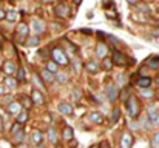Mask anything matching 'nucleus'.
<instances>
[{"label":"nucleus","instance_id":"nucleus-13","mask_svg":"<svg viewBox=\"0 0 159 148\" xmlns=\"http://www.w3.org/2000/svg\"><path fill=\"white\" fill-rule=\"evenodd\" d=\"M31 97H33V102H34L36 105H42V103H43V96H42L37 90H34V91L31 93Z\"/></svg>","mask_w":159,"mask_h":148},{"label":"nucleus","instance_id":"nucleus-30","mask_svg":"<svg viewBox=\"0 0 159 148\" xmlns=\"http://www.w3.org/2000/svg\"><path fill=\"white\" fill-rule=\"evenodd\" d=\"M16 17H17L16 11H8V14H6V19H8L9 22H14V20H16Z\"/></svg>","mask_w":159,"mask_h":148},{"label":"nucleus","instance_id":"nucleus-38","mask_svg":"<svg viewBox=\"0 0 159 148\" xmlns=\"http://www.w3.org/2000/svg\"><path fill=\"white\" fill-rule=\"evenodd\" d=\"M79 70H80V63H79V60H74V71L79 73Z\"/></svg>","mask_w":159,"mask_h":148},{"label":"nucleus","instance_id":"nucleus-37","mask_svg":"<svg viewBox=\"0 0 159 148\" xmlns=\"http://www.w3.org/2000/svg\"><path fill=\"white\" fill-rule=\"evenodd\" d=\"M111 62H113V60H108V59L104 60V68H105V70H110V68H111V65H113Z\"/></svg>","mask_w":159,"mask_h":148},{"label":"nucleus","instance_id":"nucleus-3","mask_svg":"<svg viewBox=\"0 0 159 148\" xmlns=\"http://www.w3.org/2000/svg\"><path fill=\"white\" fill-rule=\"evenodd\" d=\"M107 97L110 102H114L116 99L119 97V88L117 85H108L107 87Z\"/></svg>","mask_w":159,"mask_h":148},{"label":"nucleus","instance_id":"nucleus-39","mask_svg":"<svg viewBox=\"0 0 159 148\" xmlns=\"http://www.w3.org/2000/svg\"><path fill=\"white\" fill-rule=\"evenodd\" d=\"M127 96H128V91H127V90H124V91H122V94H120V99H124V100H125Z\"/></svg>","mask_w":159,"mask_h":148},{"label":"nucleus","instance_id":"nucleus-6","mask_svg":"<svg viewBox=\"0 0 159 148\" xmlns=\"http://www.w3.org/2000/svg\"><path fill=\"white\" fill-rule=\"evenodd\" d=\"M57 111H59L60 114H63V116H71V114H73V108H71V105H70V103H65V102L59 103Z\"/></svg>","mask_w":159,"mask_h":148},{"label":"nucleus","instance_id":"nucleus-1","mask_svg":"<svg viewBox=\"0 0 159 148\" xmlns=\"http://www.w3.org/2000/svg\"><path fill=\"white\" fill-rule=\"evenodd\" d=\"M127 111L130 117H136L139 114V102L136 100V97H130L127 100Z\"/></svg>","mask_w":159,"mask_h":148},{"label":"nucleus","instance_id":"nucleus-18","mask_svg":"<svg viewBox=\"0 0 159 148\" xmlns=\"http://www.w3.org/2000/svg\"><path fill=\"white\" fill-rule=\"evenodd\" d=\"M3 83H5V85H6V87H8L9 90H14V88H16V85H17V80L8 76V77H5V80H3Z\"/></svg>","mask_w":159,"mask_h":148},{"label":"nucleus","instance_id":"nucleus-7","mask_svg":"<svg viewBox=\"0 0 159 148\" xmlns=\"http://www.w3.org/2000/svg\"><path fill=\"white\" fill-rule=\"evenodd\" d=\"M133 147V136L130 133H125L120 139V148H131Z\"/></svg>","mask_w":159,"mask_h":148},{"label":"nucleus","instance_id":"nucleus-46","mask_svg":"<svg viewBox=\"0 0 159 148\" xmlns=\"http://www.w3.org/2000/svg\"><path fill=\"white\" fill-rule=\"evenodd\" d=\"M74 2H76V3H77V5H79V3H80V2H82V0H74Z\"/></svg>","mask_w":159,"mask_h":148},{"label":"nucleus","instance_id":"nucleus-36","mask_svg":"<svg viewBox=\"0 0 159 148\" xmlns=\"http://www.w3.org/2000/svg\"><path fill=\"white\" fill-rule=\"evenodd\" d=\"M57 80H59V83H65L66 82V76L62 74V73H57Z\"/></svg>","mask_w":159,"mask_h":148},{"label":"nucleus","instance_id":"nucleus-19","mask_svg":"<svg viewBox=\"0 0 159 148\" xmlns=\"http://www.w3.org/2000/svg\"><path fill=\"white\" fill-rule=\"evenodd\" d=\"M33 29L36 33H43L45 31V26H43V22H39V20H34L33 22Z\"/></svg>","mask_w":159,"mask_h":148},{"label":"nucleus","instance_id":"nucleus-24","mask_svg":"<svg viewBox=\"0 0 159 148\" xmlns=\"http://www.w3.org/2000/svg\"><path fill=\"white\" fill-rule=\"evenodd\" d=\"M23 136H25V133H23V130H20L17 134H14V136H12V139H14V142H16V144H20V142L23 141Z\"/></svg>","mask_w":159,"mask_h":148},{"label":"nucleus","instance_id":"nucleus-14","mask_svg":"<svg viewBox=\"0 0 159 148\" xmlns=\"http://www.w3.org/2000/svg\"><path fill=\"white\" fill-rule=\"evenodd\" d=\"M40 76H42V79H43L47 83H53V82H54V74H53V73H50L48 70L42 71V73H40Z\"/></svg>","mask_w":159,"mask_h":148},{"label":"nucleus","instance_id":"nucleus-11","mask_svg":"<svg viewBox=\"0 0 159 148\" xmlns=\"http://www.w3.org/2000/svg\"><path fill=\"white\" fill-rule=\"evenodd\" d=\"M147 66L152 70H158L159 68V56H152L147 59Z\"/></svg>","mask_w":159,"mask_h":148},{"label":"nucleus","instance_id":"nucleus-29","mask_svg":"<svg viewBox=\"0 0 159 148\" xmlns=\"http://www.w3.org/2000/svg\"><path fill=\"white\" fill-rule=\"evenodd\" d=\"M152 147L153 148H159V133H156L152 139Z\"/></svg>","mask_w":159,"mask_h":148},{"label":"nucleus","instance_id":"nucleus-25","mask_svg":"<svg viewBox=\"0 0 159 148\" xmlns=\"http://www.w3.org/2000/svg\"><path fill=\"white\" fill-rule=\"evenodd\" d=\"M57 68H59V65L56 62H48V65H47V70L50 73H57Z\"/></svg>","mask_w":159,"mask_h":148},{"label":"nucleus","instance_id":"nucleus-15","mask_svg":"<svg viewBox=\"0 0 159 148\" xmlns=\"http://www.w3.org/2000/svg\"><path fill=\"white\" fill-rule=\"evenodd\" d=\"M107 45L104 43H98V47H96V56L98 57H105L107 56Z\"/></svg>","mask_w":159,"mask_h":148},{"label":"nucleus","instance_id":"nucleus-43","mask_svg":"<svg viewBox=\"0 0 159 148\" xmlns=\"http://www.w3.org/2000/svg\"><path fill=\"white\" fill-rule=\"evenodd\" d=\"M3 93H5V88H3V87H0V96H3Z\"/></svg>","mask_w":159,"mask_h":148},{"label":"nucleus","instance_id":"nucleus-47","mask_svg":"<svg viewBox=\"0 0 159 148\" xmlns=\"http://www.w3.org/2000/svg\"><path fill=\"white\" fill-rule=\"evenodd\" d=\"M37 148H45L43 145H37Z\"/></svg>","mask_w":159,"mask_h":148},{"label":"nucleus","instance_id":"nucleus-48","mask_svg":"<svg viewBox=\"0 0 159 148\" xmlns=\"http://www.w3.org/2000/svg\"><path fill=\"white\" fill-rule=\"evenodd\" d=\"M0 130H2V117H0Z\"/></svg>","mask_w":159,"mask_h":148},{"label":"nucleus","instance_id":"nucleus-17","mask_svg":"<svg viewBox=\"0 0 159 148\" xmlns=\"http://www.w3.org/2000/svg\"><path fill=\"white\" fill-rule=\"evenodd\" d=\"M85 68H87V71H88V73H91V74H94V73H98V71H99V65H98L96 62H88Z\"/></svg>","mask_w":159,"mask_h":148},{"label":"nucleus","instance_id":"nucleus-20","mask_svg":"<svg viewBox=\"0 0 159 148\" xmlns=\"http://www.w3.org/2000/svg\"><path fill=\"white\" fill-rule=\"evenodd\" d=\"M42 141H43V134L40 131H34L33 133V142L37 144V145H42Z\"/></svg>","mask_w":159,"mask_h":148},{"label":"nucleus","instance_id":"nucleus-28","mask_svg":"<svg viewBox=\"0 0 159 148\" xmlns=\"http://www.w3.org/2000/svg\"><path fill=\"white\" fill-rule=\"evenodd\" d=\"M141 97H144V99L153 97V91H150V90H142V91H141Z\"/></svg>","mask_w":159,"mask_h":148},{"label":"nucleus","instance_id":"nucleus-35","mask_svg":"<svg viewBox=\"0 0 159 148\" xmlns=\"http://www.w3.org/2000/svg\"><path fill=\"white\" fill-rule=\"evenodd\" d=\"M17 79H19V80H23V79H25V71H23V68H19V70H17Z\"/></svg>","mask_w":159,"mask_h":148},{"label":"nucleus","instance_id":"nucleus-8","mask_svg":"<svg viewBox=\"0 0 159 148\" xmlns=\"http://www.w3.org/2000/svg\"><path fill=\"white\" fill-rule=\"evenodd\" d=\"M8 111H9V114H12V116H19L23 110H22V105H20L19 102H11L9 106H8Z\"/></svg>","mask_w":159,"mask_h":148},{"label":"nucleus","instance_id":"nucleus-49","mask_svg":"<svg viewBox=\"0 0 159 148\" xmlns=\"http://www.w3.org/2000/svg\"><path fill=\"white\" fill-rule=\"evenodd\" d=\"M43 2H51V0H43Z\"/></svg>","mask_w":159,"mask_h":148},{"label":"nucleus","instance_id":"nucleus-26","mask_svg":"<svg viewBox=\"0 0 159 148\" xmlns=\"http://www.w3.org/2000/svg\"><path fill=\"white\" fill-rule=\"evenodd\" d=\"M19 34H20V37L28 36V25H20L19 26Z\"/></svg>","mask_w":159,"mask_h":148},{"label":"nucleus","instance_id":"nucleus-31","mask_svg":"<svg viewBox=\"0 0 159 148\" xmlns=\"http://www.w3.org/2000/svg\"><path fill=\"white\" fill-rule=\"evenodd\" d=\"M119 114H120L119 110H114V111H113V114H111V122H113V123H116V122L119 120Z\"/></svg>","mask_w":159,"mask_h":148},{"label":"nucleus","instance_id":"nucleus-21","mask_svg":"<svg viewBox=\"0 0 159 148\" xmlns=\"http://www.w3.org/2000/svg\"><path fill=\"white\" fill-rule=\"evenodd\" d=\"M73 134L74 133H73V128L71 127H65L63 128V139L65 141H71L73 139Z\"/></svg>","mask_w":159,"mask_h":148},{"label":"nucleus","instance_id":"nucleus-42","mask_svg":"<svg viewBox=\"0 0 159 148\" xmlns=\"http://www.w3.org/2000/svg\"><path fill=\"white\" fill-rule=\"evenodd\" d=\"M124 80H125V77H124V76H120V77H119V82H120V83H124Z\"/></svg>","mask_w":159,"mask_h":148},{"label":"nucleus","instance_id":"nucleus-2","mask_svg":"<svg viewBox=\"0 0 159 148\" xmlns=\"http://www.w3.org/2000/svg\"><path fill=\"white\" fill-rule=\"evenodd\" d=\"M51 54H53L54 62H56L57 65H68V57L65 56V52L60 48H54L53 51H51Z\"/></svg>","mask_w":159,"mask_h":148},{"label":"nucleus","instance_id":"nucleus-22","mask_svg":"<svg viewBox=\"0 0 159 148\" xmlns=\"http://www.w3.org/2000/svg\"><path fill=\"white\" fill-rule=\"evenodd\" d=\"M26 120H28V111H25V110H23V111L17 116V123H20V125H22V123H23V122H26Z\"/></svg>","mask_w":159,"mask_h":148},{"label":"nucleus","instance_id":"nucleus-23","mask_svg":"<svg viewBox=\"0 0 159 148\" xmlns=\"http://www.w3.org/2000/svg\"><path fill=\"white\" fill-rule=\"evenodd\" d=\"M48 141L53 142V144L57 142V136H56V130H54V128H50V130H48Z\"/></svg>","mask_w":159,"mask_h":148},{"label":"nucleus","instance_id":"nucleus-5","mask_svg":"<svg viewBox=\"0 0 159 148\" xmlns=\"http://www.w3.org/2000/svg\"><path fill=\"white\" fill-rule=\"evenodd\" d=\"M111 60H113V63H116V65H125V63H127V57H125L120 51H114Z\"/></svg>","mask_w":159,"mask_h":148},{"label":"nucleus","instance_id":"nucleus-27","mask_svg":"<svg viewBox=\"0 0 159 148\" xmlns=\"http://www.w3.org/2000/svg\"><path fill=\"white\" fill-rule=\"evenodd\" d=\"M71 99H73L74 102H79V100H80V91L74 88V90L71 91Z\"/></svg>","mask_w":159,"mask_h":148},{"label":"nucleus","instance_id":"nucleus-4","mask_svg":"<svg viewBox=\"0 0 159 148\" xmlns=\"http://www.w3.org/2000/svg\"><path fill=\"white\" fill-rule=\"evenodd\" d=\"M54 12H56V16H59V17H68L70 16V8L66 6V5H57L56 6V9H54Z\"/></svg>","mask_w":159,"mask_h":148},{"label":"nucleus","instance_id":"nucleus-32","mask_svg":"<svg viewBox=\"0 0 159 148\" xmlns=\"http://www.w3.org/2000/svg\"><path fill=\"white\" fill-rule=\"evenodd\" d=\"M39 40H40L39 37H33V39H30L26 43H28V47H36V45L39 43Z\"/></svg>","mask_w":159,"mask_h":148},{"label":"nucleus","instance_id":"nucleus-44","mask_svg":"<svg viewBox=\"0 0 159 148\" xmlns=\"http://www.w3.org/2000/svg\"><path fill=\"white\" fill-rule=\"evenodd\" d=\"M127 2H128V3H131V5H133V3H136V2H138V0H127Z\"/></svg>","mask_w":159,"mask_h":148},{"label":"nucleus","instance_id":"nucleus-41","mask_svg":"<svg viewBox=\"0 0 159 148\" xmlns=\"http://www.w3.org/2000/svg\"><path fill=\"white\" fill-rule=\"evenodd\" d=\"M5 17H6V14H5V12L0 9V20H2V19H5Z\"/></svg>","mask_w":159,"mask_h":148},{"label":"nucleus","instance_id":"nucleus-34","mask_svg":"<svg viewBox=\"0 0 159 148\" xmlns=\"http://www.w3.org/2000/svg\"><path fill=\"white\" fill-rule=\"evenodd\" d=\"M33 83L36 85V88H42V82L39 80V76H37V74L33 77Z\"/></svg>","mask_w":159,"mask_h":148},{"label":"nucleus","instance_id":"nucleus-40","mask_svg":"<svg viewBox=\"0 0 159 148\" xmlns=\"http://www.w3.org/2000/svg\"><path fill=\"white\" fill-rule=\"evenodd\" d=\"M99 148H110V145H108V142H102V144L99 145Z\"/></svg>","mask_w":159,"mask_h":148},{"label":"nucleus","instance_id":"nucleus-33","mask_svg":"<svg viewBox=\"0 0 159 148\" xmlns=\"http://www.w3.org/2000/svg\"><path fill=\"white\" fill-rule=\"evenodd\" d=\"M22 130V125L20 123H16L14 127H12V130H11V136H14V134H17L19 131Z\"/></svg>","mask_w":159,"mask_h":148},{"label":"nucleus","instance_id":"nucleus-45","mask_svg":"<svg viewBox=\"0 0 159 148\" xmlns=\"http://www.w3.org/2000/svg\"><path fill=\"white\" fill-rule=\"evenodd\" d=\"M153 36H158L159 37V31H153Z\"/></svg>","mask_w":159,"mask_h":148},{"label":"nucleus","instance_id":"nucleus-10","mask_svg":"<svg viewBox=\"0 0 159 148\" xmlns=\"http://www.w3.org/2000/svg\"><path fill=\"white\" fill-rule=\"evenodd\" d=\"M136 85L141 88V90H147L150 85H152V79L150 77H139L136 80Z\"/></svg>","mask_w":159,"mask_h":148},{"label":"nucleus","instance_id":"nucleus-12","mask_svg":"<svg viewBox=\"0 0 159 148\" xmlns=\"http://www.w3.org/2000/svg\"><path fill=\"white\" fill-rule=\"evenodd\" d=\"M88 119H90V122H93V123H102V122H104V117H102V116H101L98 111H94V113H90Z\"/></svg>","mask_w":159,"mask_h":148},{"label":"nucleus","instance_id":"nucleus-16","mask_svg":"<svg viewBox=\"0 0 159 148\" xmlns=\"http://www.w3.org/2000/svg\"><path fill=\"white\" fill-rule=\"evenodd\" d=\"M3 71H5V74H14L16 73V65L12 62H6L5 66H3Z\"/></svg>","mask_w":159,"mask_h":148},{"label":"nucleus","instance_id":"nucleus-9","mask_svg":"<svg viewBox=\"0 0 159 148\" xmlns=\"http://www.w3.org/2000/svg\"><path fill=\"white\" fill-rule=\"evenodd\" d=\"M148 119H150L152 125H159V113L156 108H150L148 110Z\"/></svg>","mask_w":159,"mask_h":148}]
</instances>
